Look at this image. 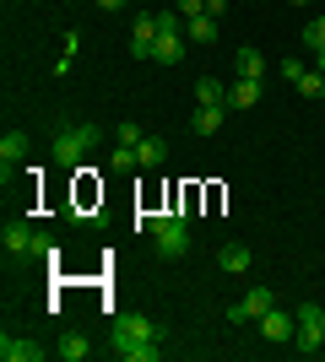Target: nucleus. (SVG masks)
<instances>
[{"label": "nucleus", "mask_w": 325, "mask_h": 362, "mask_svg": "<svg viewBox=\"0 0 325 362\" xmlns=\"http://www.w3.org/2000/svg\"><path fill=\"white\" fill-rule=\"evenodd\" d=\"M33 238H38V227H33V222H6V233H0L6 259H28L33 255Z\"/></svg>", "instance_id": "obj_6"}, {"label": "nucleus", "mask_w": 325, "mask_h": 362, "mask_svg": "<svg viewBox=\"0 0 325 362\" xmlns=\"http://www.w3.org/2000/svg\"><path fill=\"white\" fill-rule=\"evenodd\" d=\"M173 11L190 22V16H201V11H206V0H173Z\"/></svg>", "instance_id": "obj_26"}, {"label": "nucleus", "mask_w": 325, "mask_h": 362, "mask_svg": "<svg viewBox=\"0 0 325 362\" xmlns=\"http://www.w3.org/2000/svg\"><path fill=\"white\" fill-rule=\"evenodd\" d=\"M157 65H179L185 60V33H157Z\"/></svg>", "instance_id": "obj_13"}, {"label": "nucleus", "mask_w": 325, "mask_h": 362, "mask_svg": "<svg viewBox=\"0 0 325 362\" xmlns=\"http://www.w3.org/2000/svg\"><path fill=\"white\" fill-rule=\"evenodd\" d=\"M33 255L49 259V255H55V238H49V233H38V238H33Z\"/></svg>", "instance_id": "obj_27"}, {"label": "nucleus", "mask_w": 325, "mask_h": 362, "mask_svg": "<svg viewBox=\"0 0 325 362\" xmlns=\"http://www.w3.org/2000/svg\"><path fill=\"white\" fill-rule=\"evenodd\" d=\"M298 92H304V98H314V103H320V98H325V71H320V65L298 76Z\"/></svg>", "instance_id": "obj_21"}, {"label": "nucleus", "mask_w": 325, "mask_h": 362, "mask_svg": "<svg viewBox=\"0 0 325 362\" xmlns=\"http://www.w3.org/2000/svg\"><path fill=\"white\" fill-rule=\"evenodd\" d=\"M22 157H28V136H22V130H6V136H0V179L11 184V168L22 163Z\"/></svg>", "instance_id": "obj_9"}, {"label": "nucleus", "mask_w": 325, "mask_h": 362, "mask_svg": "<svg viewBox=\"0 0 325 362\" xmlns=\"http://www.w3.org/2000/svg\"><path fill=\"white\" fill-rule=\"evenodd\" d=\"M233 65H239V76H249V81H266V54L261 49H239Z\"/></svg>", "instance_id": "obj_18"}, {"label": "nucleus", "mask_w": 325, "mask_h": 362, "mask_svg": "<svg viewBox=\"0 0 325 362\" xmlns=\"http://www.w3.org/2000/svg\"><path fill=\"white\" fill-rule=\"evenodd\" d=\"M217 265H222L228 276H244L249 271V249L244 243H222V249H217Z\"/></svg>", "instance_id": "obj_14"}, {"label": "nucleus", "mask_w": 325, "mask_h": 362, "mask_svg": "<svg viewBox=\"0 0 325 362\" xmlns=\"http://www.w3.org/2000/svg\"><path fill=\"white\" fill-rule=\"evenodd\" d=\"M163 341H169V325L152 314H120L108 325V351L120 362H157Z\"/></svg>", "instance_id": "obj_1"}, {"label": "nucleus", "mask_w": 325, "mask_h": 362, "mask_svg": "<svg viewBox=\"0 0 325 362\" xmlns=\"http://www.w3.org/2000/svg\"><path fill=\"white\" fill-rule=\"evenodd\" d=\"M179 22H185V16H179V11H157V33H185V28H179Z\"/></svg>", "instance_id": "obj_25"}, {"label": "nucleus", "mask_w": 325, "mask_h": 362, "mask_svg": "<svg viewBox=\"0 0 325 362\" xmlns=\"http://www.w3.org/2000/svg\"><path fill=\"white\" fill-rule=\"evenodd\" d=\"M255 325H261V335L271 341V346H293V314H282V308H271V314H261Z\"/></svg>", "instance_id": "obj_7"}, {"label": "nucleus", "mask_w": 325, "mask_h": 362, "mask_svg": "<svg viewBox=\"0 0 325 362\" xmlns=\"http://www.w3.org/2000/svg\"><path fill=\"white\" fill-rule=\"evenodd\" d=\"M114 141H120V146H141V124L136 119H120V124H114Z\"/></svg>", "instance_id": "obj_22"}, {"label": "nucleus", "mask_w": 325, "mask_h": 362, "mask_svg": "<svg viewBox=\"0 0 325 362\" xmlns=\"http://www.w3.org/2000/svg\"><path fill=\"white\" fill-rule=\"evenodd\" d=\"M304 44H309L314 54H320V49H325V16H314L309 28H304Z\"/></svg>", "instance_id": "obj_23"}, {"label": "nucleus", "mask_w": 325, "mask_h": 362, "mask_svg": "<svg viewBox=\"0 0 325 362\" xmlns=\"http://www.w3.org/2000/svg\"><path fill=\"white\" fill-rule=\"evenodd\" d=\"M293 6H304V0H293Z\"/></svg>", "instance_id": "obj_31"}, {"label": "nucleus", "mask_w": 325, "mask_h": 362, "mask_svg": "<svg viewBox=\"0 0 325 362\" xmlns=\"http://www.w3.org/2000/svg\"><path fill=\"white\" fill-rule=\"evenodd\" d=\"M49 346H38V341H22V335H0V362H44Z\"/></svg>", "instance_id": "obj_8"}, {"label": "nucleus", "mask_w": 325, "mask_h": 362, "mask_svg": "<svg viewBox=\"0 0 325 362\" xmlns=\"http://www.w3.org/2000/svg\"><path fill=\"white\" fill-rule=\"evenodd\" d=\"M98 6H103V11H120V6H125V0H98Z\"/></svg>", "instance_id": "obj_29"}, {"label": "nucleus", "mask_w": 325, "mask_h": 362, "mask_svg": "<svg viewBox=\"0 0 325 362\" xmlns=\"http://www.w3.org/2000/svg\"><path fill=\"white\" fill-rule=\"evenodd\" d=\"M255 103H261V81L239 76V81L228 87V108H233V114H244V108H255Z\"/></svg>", "instance_id": "obj_10"}, {"label": "nucleus", "mask_w": 325, "mask_h": 362, "mask_svg": "<svg viewBox=\"0 0 325 362\" xmlns=\"http://www.w3.org/2000/svg\"><path fill=\"white\" fill-rule=\"evenodd\" d=\"M277 71H282V81H293V87H298V76H304V60H298V54H287Z\"/></svg>", "instance_id": "obj_24"}, {"label": "nucleus", "mask_w": 325, "mask_h": 362, "mask_svg": "<svg viewBox=\"0 0 325 362\" xmlns=\"http://www.w3.org/2000/svg\"><path fill=\"white\" fill-rule=\"evenodd\" d=\"M130 54H136V60H152L157 54V16L152 11L136 16V28H130Z\"/></svg>", "instance_id": "obj_5"}, {"label": "nucleus", "mask_w": 325, "mask_h": 362, "mask_svg": "<svg viewBox=\"0 0 325 362\" xmlns=\"http://www.w3.org/2000/svg\"><path fill=\"white\" fill-rule=\"evenodd\" d=\"M314 65H320V71H325V49H320V54H314Z\"/></svg>", "instance_id": "obj_30"}, {"label": "nucleus", "mask_w": 325, "mask_h": 362, "mask_svg": "<svg viewBox=\"0 0 325 362\" xmlns=\"http://www.w3.org/2000/svg\"><path fill=\"white\" fill-rule=\"evenodd\" d=\"M293 351H304V357L325 351V308H314V303L293 308Z\"/></svg>", "instance_id": "obj_2"}, {"label": "nucleus", "mask_w": 325, "mask_h": 362, "mask_svg": "<svg viewBox=\"0 0 325 362\" xmlns=\"http://www.w3.org/2000/svg\"><path fill=\"white\" fill-rule=\"evenodd\" d=\"M244 319H261V314H271V308H277V298H271V287H249L244 298Z\"/></svg>", "instance_id": "obj_16"}, {"label": "nucleus", "mask_w": 325, "mask_h": 362, "mask_svg": "<svg viewBox=\"0 0 325 362\" xmlns=\"http://www.w3.org/2000/svg\"><path fill=\"white\" fill-rule=\"evenodd\" d=\"M87 351H93V341H87L81 330H65L60 341H55V357H60V362H81Z\"/></svg>", "instance_id": "obj_11"}, {"label": "nucleus", "mask_w": 325, "mask_h": 362, "mask_svg": "<svg viewBox=\"0 0 325 362\" xmlns=\"http://www.w3.org/2000/svg\"><path fill=\"white\" fill-rule=\"evenodd\" d=\"M195 103H201V108H217V103H228V87H222L217 76H201V81H195Z\"/></svg>", "instance_id": "obj_19"}, {"label": "nucleus", "mask_w": 325, "mask_h": 362, "mask_svg": "<svg viewBox=\"0 0 325 362\" xmlns=\"http://www.w3.org/2000/svg\"><path fill=\"white\" fill-rule=\"evenodd\" d=\"M98 141V124H65L60 136H55V168H76L81 151Z\"/></svg>", "instance_id": "obj_3"}, {"label": "nucleus", "mask_w": 325, "mask_h": 362, "mask_svg": "<svg viewBox=\"0 0 325 362\" xmlns=\"http://www.w3.org/2000/svg\"><path fill=\"white\" fill-rule=\"evenodd\" d=\"M108 168H114V173H136V146H120V141H114V151H108Z\"/></svg>", "instance_id": "obj_20"}, {"label": "nucleus", "mask_w": 325, "mask_h": 362, "mask_svg": "<svg viewBox=\"0 0 325 362\" xmlns=\"http://www.w3.org/2000/svg\"><path fill=\"white\" fill-rule=\"evenodd\" d=\"M185 33L195 38V44H217V33H222V22L201 11V16H190V22H185Z\"/></svg>", "instance_id": "obj_17"}, {"label": "nucleus", "mask_w": 325, "mask_h": 362, "mask_svg": "<svg viewBox=\"0 0 325 362\" xmlns=\"http://www.w3.org/2000/svg\"><path fill=\"white\" fill-rule=\"evenodd\" d=\"M206 16H217V22H222V16H228V0H206Z\"/></svg>", "instance_id": "obj_28"}, {"label": "nucleus", "mask_w": 325, "mask_h": 362, "mask_svg": "<svg viewBox=\"0 0 325 362\" xmlns=\"http://www.w3.org/2000/svg\"><path fill=\"white\" fill-rule=\"evenodd\" d=\"M136 163H141V168H163V163H169V141L141 136V146H136Z\"/></svg>", "instance_id": "obj_15"}, {"label": "nucleus", "mask_w": 325, "mask_h": 362, "mask_svg": "<svg viewBox=\"0 0 325 362\" xmlns=\"http://www.w3.org/2000/svg\"><path fill=\"white\" fill-rule=\"evenodd\" d=\"M152 243H157V255H163V259H185L190 255V227H185V216H163L157 233H152Z\"/></svg>", "instance_id": "obj_4"}, {"label": "nucleus", "mask_w": 325, "mask_h": 362, "mask_svg": "<svg viewBox=\"0 0 325 362\" xmlns=\"http://www.w3.org/2000/svg\"><path fill=\"white\" fill-rule=\"evenodd\" d=\"M228 114H233L228 103H217V108H195V119H190V130H195V136H217Z\"/></svg>", "instance_id": "obj_12"}]
</instances>
